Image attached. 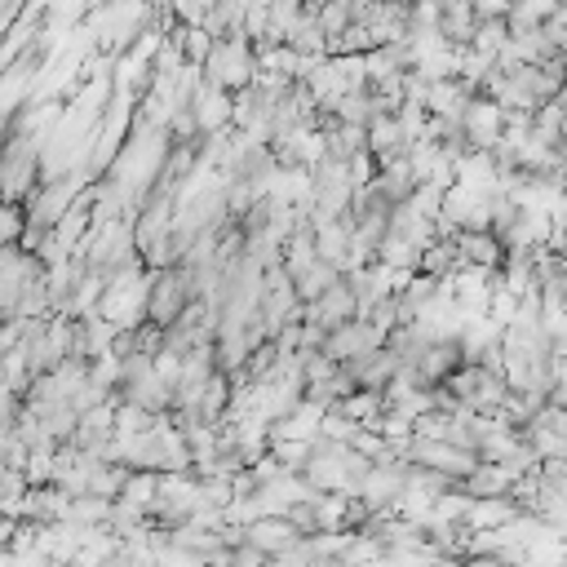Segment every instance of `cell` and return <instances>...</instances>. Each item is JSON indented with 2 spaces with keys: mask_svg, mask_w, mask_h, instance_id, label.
<instances>
[{
  "mask_svg": "<svg viewBox=\"0 0 567 567\" xmlns=\"http://www.w3.org/2000/svg\"><path fill=\"white\" fill-rule=\"evenodd\" d=\"M386 346V332L373 324V319H351V324H342V328H332L328 332V346H324V355L332 360V364H360L364 355H373V351H381Z\"/></svg>",
  "mask_w": 567,
  "mask_h": 567,
  "instance_id": "2",
  "label": "cell"
},
{
  "mask_svg": "<svg viewBox=\"0 0 567 567\" xmlns=\"http://www.w3.org/2000/svg\"><path fill=\"white\" fill-rule=\"evenodd\" d=\"M515 488H519V475H509L505 466H492V462H479V466H475V475L462 483V492H466V496H475V501L515 496Z\"/></svg>",
  "mask_w": 567,
  "mask_h": 567,
  "instance_id": "5",
  "label": "cell"
},
{
  "mask_svg": "<svg viewBox=\"0 0 567 567\" xmlns=\"http://www.w3.org/2000/svg\"><path fill=\"white\" fill-rule=\"evenodd\" d=\"M306 319L311 324H319V328H342V324H351V319H360V298H355V289H351V279H342V284H332V289L315 302V306H306Z\"/></svg>",
  "mask_w": 567,
  "mask_h": 567,
  "instance_id": "4",
  "label": "cell"
},
{
  "mask_svg": "<svg viewBox=\"0 0 567 567\" xmlns=\"http://www.w3.org/2000/svg\"><path fill=\"white\" fill-rule=\"evenodd\" d=\"M328 5H332V0H302V10H306V14H324Z\"/></svg>",
  "mask_w": 567,
  "mask_h": 567,
  "instance_id": "6",
  "label": "cell"
},
{
  "mask_svg": "<svg viewBox=\"0 0 567 567\" xmlns=\"http://www.w3.org/2000/svg\"><path fill=\"white\" fill-rule=\"evenodd\" d=\"M479 27H483V18H479V10L470 5V0H448V5H439V10H434V32H439L448 45L475 49Z\"/></svg>",
  "mask_w": 567,
  "mask_h": 567,
  "instance_id": "3",
  "label": "cell"
},
{
  "mask_svg": "<svg viewBox=\"0 0 567 567\" xmlns=\"http://www.w3.org/2000/svg\"><path fill=\"white\" fill-rule=\"evenodd\" d=\"M257 53H253V45L240 36V40H217V49H213V59L204 63V80L213 85V89H222V93H244L253 80H257Z\"/></svg>",
  "mask_w": 567,
  "mask_h": 567,
  "instance_id": "1",
  "label": "cell"
}]
</instances>
